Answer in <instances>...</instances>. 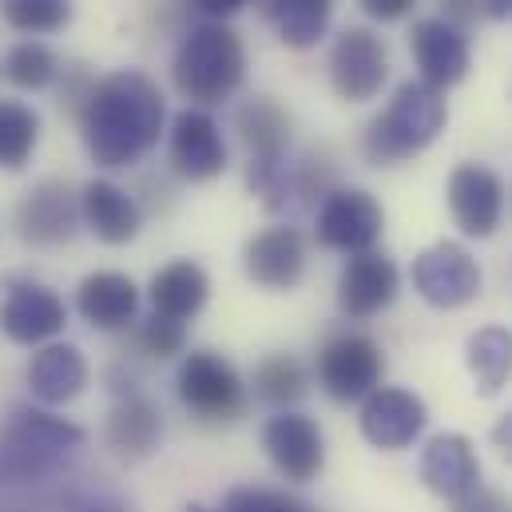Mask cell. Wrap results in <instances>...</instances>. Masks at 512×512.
Instances as JSON below:
<instances>
[{"label":"cell","instance_id":"obj_34","mask_svg":"<svg viewBox=\"0 0 512 512\" xmlns=\"http://www.w3.org/2000/svg\"><path fill=\"white\" fill-rule=\"evenodd\" d=\"M60 512H131V509L120 493H112L100 481H68L64 485V497H60Z\"/></svg>","mask_w":512,"mask_h":512},{"label":"cell","instance_id":"obj_6","mask_svg":"<svg viewBox=\"0 0 512 512\" xmlns=\"http://www.w3.org/2000/svg\"><path fill=\"white\" fill-rule=\"evenodd\" d=\"M385 378V354L370 334L346 330L334 334L322 350H318V385L326 389V397L350 405V401H366Z\"/></svg>","mask_w":512,"mask_h":512},{"label":"cell","instance_id":"obj_25","mask_svg":"<svg viewBox=\"0 0 512 512\" xmlns=\"http://www.w3.org/2000/svg\"><path fill=\"white\" fill-rule=\"evenodd\" d=\"M255 4L286 48H314L326 36L334 12V0H255Z\"/></svg>","mask_w":512,"mask_h":512},{"label":"cell","instance_id":"obj_5","mask_svg":"<svg viewBox=\"0 0 512 512\" xmlns=\"http://www.w3.org/2000/svg\"><path fill=\"white\" fill-rule=\"evenodd\" d=\"M179 405L203 425H235L247 413V382L243 374L215 350H195L183 358L175 374Z\"/></svg>","mask_w":512,"mask_h":512},{"label":"cell","instance_id":"obj_12","mask_svg":"<svg viewBox=\"0 0 512 512\" xmlns=\"http://www.w3.org/2000/svg\"><path fill=\"white\" fill-rule=\"evenodd\" d=\"M68 306L64 298L32 278H8V298L0 306V330L16 346H48L64 334Z\"/></svg>","mask_w":512,"mask_h":512},{"label":"cell","instance_id":"obj_28","mask_svg":"<svg viewBox=\"0 0 512 512\" xmlns=\"http://www.w3.org/2000/svg\"><path fill=\"white\" fill-rule=\"evenodd\" d=\"M251 382H255V393L262 401L290 409L310 393V370L294 354H270L255 366Z\"/></svg>","mask_w":512,"mask_h":512},{"label":"cell","instance_id":"obj_19","mask_svg":"<svg viewBox=\"0 0 512 512\" xmlns=\"http://www.w3.org/2000/svg\"><path fill=\"white\" fill-rule=\"evenodd\" d=\"M421 481L429 493L457 501L481 485V461L465 433H437L421 453Z\"/></svg>","mask_w":512,"mask_h":512},{"label":"cell","instance_id":"obj_32","mask_svg":"<svg viewBox=\"0 0 512 512\" xmlns=\"http://www.w3.org/2000/svg\"><path fill=\"white\" fill-rule=\"evenodd\" d=\"M187 512H211V509L187 505ZM215 512H314V509H310L306 501H298L294 493L262 489V485H243V489H231Z\"/></svg>","mask_w":512,"mask_h":512},{"label":"cell","instance_id":"obj_1","mask_svg":"<svg viewBox=\"0 0 512 512\" xmlns=\"http://www.w3.org/2000/svg\"><path fill=\"white\" fill-rule=\"evenodd\" d=\"M76 116L92 163L104 171H124L155 151L167 124V104L151 76L124 68L96 80Z\"/></svg>","mask_w":512,"mask_h":512},{"label":"cell","instance_id":"obj_3","mask_svg":"<svg viewBox=\"0 0 512 512\" xmlns=\"http://www.w3.org/2000/svg\"><path fill=\"white\" fill-rule=\"evenodd\" d=\"M171 80H175L179 96L191 100V108H215V104L231 100L247 80L243 36L215 20L183 32V40L171 56Z\"/></svg>","mask_w":512,"mask_h":512},{"label":"cell","instance_id":"obj_20","mask_svg":"<svg viewBox=\"0 0 512 512\" xmlns=\"http://www.w3.org/2000/svg\"><path fill=\"white\" fill-rule=\"evenodd\" d=\"M76 310L100 334L128 330L131 322H135V314H139V286L131 282L124 270L84 274L80 286H76Z\"/></svg>","mask_w":512,"mask_h":512},{"label":"cell","instance_id":"obj_15","mask_svg":"<svg viewBox=\"0 0 512 512\" xmlns=\"http://www.w3.org/2000/svg\"><path fill=\"white\" fill-rule=\"evenodd\" d=\"M445 199H449V215L461 227V235L489 239L501 227V215H505V183H501V175L493 167H485V163H461V167H453L449 187H445Z\"/></svg>","mask_w":512,"mask_h":512},{"label":"cell","instance_id":"obj_24","mask_svg":"<svg viewBox=\"0 0 512 512\" xmlns=\"http://www.w3.org/2000/svg\"><path fill=\"white\" fill-rule=\"evenodd\" d=\"M88 358L80 346L72 342H48L36 350L32 366H28V385L44 405H68L88 389Z\"/></svg>","mask_w":512,"mask_h":512},{"label":"cell","instance_id":"obj_10","mask_svg":"<svg viewBox=\"0 0 512 512\" xmlns=\"http://www.w3.org/2000/svg\"><path fill=\"white\" fill-rule=\"evenodd\" d=\"M330 88L346 100V104H370L378 100L389 80V52L385 40L370 28H346L338 32L334 48H330Z\"/></svg>","mask_w":512,"mask_h":512},{"label":"cell","instance_id":"obj_37","mask_svg":"<svg viewBox=\"0 0 512 512\" xmlns=\"http://www.w3.org/2000/svg\"><path fill=\"white\" fill-rule=\"evenodd\" d=\"M417 0H362V12L382 20V24H393V20H405L413 12Z\"/></svg>","mask_w":512,"mask_h":512},{"label":"cell","instance_id":"obj_39","mask_svg":"<svg viewBox=\"0 0 512 512\" xmlns=\"http://www.w3.org/2000/svg\"><path fill=\"white\" fill-rule=\"evenodd\" d=\"M489 437H493V449H497V453L512 465V409L497 421V425H493V433H489Z\"/></svg>","mask_w":512,"mask_h":512},{"label":"cell","instance_id":"obj_23","mask_svg":"<svg viewBox=\"0 0 512 512\" xmlns=\"http://www.w3.org/2000/svg\"><path fill=\"white\" fill-rule=\"evenodd\" d=\"M147 298H151V310L159 318H171V322H191L207 298H211V278L199 262L191 258H175L167 266H159L151 274V286H147Z\"/></svg>","mask_w":512,"mask_h":512},{"label":"cell","instance_id":"obj_9","mask_svg":"<svg viewBox=\"0 0 512 512\" xmlns=\"http://www.w3.org/2000/svg\"><path fill=\"white\" fill-rule=\"evenodd\" d=\"M413 290L421 294V302H429L433 310H461L481 294V266L461 243L445 239L425 247L409 266Z\"/></svg>","mask_w":512,"mask_h":512},{"label":"cell","instance_id":"obj_26","mask_svg":"<svg viewBox=\"0 0 512 512\" xmlns=\"http://www.w3.org/2000/svg\"><path fill=\"white\" fill-rule=\"evenodd\" d=\"M235 131L251 151V159H270L290 151V112L270 96H251L247 104H239Z\"/></svg>","mask_w":512,"mask_h":512},{"label":"cell","instance_id":"obj_2","mask_svg":"<svg viewBox=\"0 0 512 512\" xmlns=\"http://www.w3.org/2000/svg\"><path fill=\"white\" fill-rule=\"evenodd\" d=\"M88 433L40 405H20L0 429V493L52 489L68 461L84 449Z\"/></svg>","mask_w":512,"mask_h":512},{"label":"cell","instance_id":"obj_14","mask_svg":"<svg viewBox=\"0 0 512 512\" xmlns=\"http://www.w3.org/2000/svg\"><path fill=\"white\" fill-rule=\"evenodd\" d=\"M409 52H413V64L421 72V84H429L437 92L457 88L473 68V48H469L465 28L449 24L445 16L417 20L409 32Z\"/></svg>","mask_w":512,"mask_h":512},{"label":"cell","instance_id":"obj_17","mask_svg":"<svg viewBox=\"0 0 512 512\" xmlns=\"http://www.w3.org/2000/svg\"><path fill=\"white\" fill-rule=\"evenodd\" d=\"M243 270L262 290H294L306 274V239L298 227L278 223L243 247Z\"/></svg>","mask_w":512,"mask_h":512},{"label":"cell","instance_id":"obj_16","mask_svg":"<svg viewBox=\"0 0 512 512\" xmlns=\"http://www.w3.org/2000/svg\"><path fill=\"white\" fill-rule=\"evenodd\" d=\"M358 425H362V437L370 445H378L385 453H397V449H409L425 433L429 409H425V401L417 393H409L401 385H378L362 401Z\"/></svg>","mask_w":512,"mask_h":512},{"label":"cell","instance_id":"obj_27","mask_svg":"<svg viewBox=\"0 0 512 512\" xmlns=\"http://www.w3.org/2000/svg\"><path fill=\"white\" fill-rule=\"evenodd\" d=\"M465 366L477 382L481 397H497L512 382V330L509 326H481L465 342Z\"/></svg>","mask_w":512,"mask_h":512},{"label":"cell","instance_id":"obj_8","mask_svg":"<svg viewBox=\"0 0 512 512\" xmlns=\"http://www.w3.org/2000/svg\"><path fill=\"white\" fill-rule=\"evenodd\" d=\"M16 235L32 251H52L76 239L80 231V195L64 179H40L32 183L16 203Z\"/></svg>","mask_w":512,"mask_h":512},{"label":"cell","instance_id":"obj_30","mask_svg":"<svg viewBox=\"0 0 512 512\" xmlns=\"http://www.w3.org/2000/svg\"><path fill=\"white\" fill-rule=\"evenodd\" d=\"M56 76H60V60L40 40H20L4 56V80L20 92H44L56 84Z\"/></svg>","mask_w":512,"mask_h":512},{"label":"cell","instance_id":"obj_22","mask_svg":"<svg viewBox=\"0 0 512 512\" xmlns=\"http://www.w3.org/2000/svg\"><path fill=\"white\" fill-rule=\"evenodd\" d=\"M104 437H108V449L120 461H131V465L147 461L163 441V409L143 389L124 393V397H116V405L108 413Z\"/></svg>","mask_w":512,"mask_h":512},{"label":"cell","instance_id":"obj_35","mask_svg":"<svg viewBox=\"0 0 512 512\" xmlns=\"http://www.w3.org/2000/svg\"><path fill=\"white\" fill-rule=\"evenodd\" d=\"M453 512H512V501L505 493H497V489L477 485L473 493H465V497L453 501Z\"/></svg>","mask_w":512,"mask_h":512},{"label":"cell","instance_id":"obj_4","mask_svg":"<svg viewBox=\"0 0 512 512\" xmlns=\"http://www.w3.org/2000/svg\"><path fill=\"white\" fill-rule=\"evenodd\" d=\"M449 124V108H445V92L409 80L393 92L389 108L366 128L362 151L374 167H393L405 163L413 155H421Z\"/></svg>","mask_w":512,"mask_h":512},{"label":"cell","instance_id":"obj_33","mask_svg":"<svg viewBox=\"0 0 512 512\" xmlns=\"http://www.w3.org/2000/svg\"><path fill=\"white\" fill-rule=\"evenodd\" d=\"M135 338H139V350L147 358H159V362H171V358H179L187 350V326L183 322H171V318H159V314H151L139 326Z\"/></svg>","mask_w":512,"mask_h":512},{"label":"cell","instance_id":"obj_29","mask_svg":"<svg viewBox=\"0 0 512 512\" xmlns=\"http://www.w3.org/2000/svg\"><path fill=\"white\" fill-rule=\"evenodd\" d=\"M40 143V116L20 100H0V167L24 171Z\"/></svg>","mask_w":512,"mask_h":512},{"label":"cell","instance_id":"obj_40","mask_svg":"<svg viewBox=\"0 0 512 512\" xmlns=\"http://www.w3.org/2000/svg\"><path fill=\"white\" fill-rule=\"evenodd\" d=\"M485 16H489V20H509L512 0H485Z\"/></svg>","mask_w":512,"mask_h":512},{"label":"cell","instance_id":"obj_18","mask_svg":"<svg viewBox=\"0 0 512 512\" xmlns=\"http://www.w3.org/2000/svg\"><path fill=\"white\" fill-rule=\"evenodd\" d=\"M397 290H401V274H397L393 258L382 251L354 255L338 274V306L354 322H366V318L382 314L385 306H393Z\"/></svg>","mask_w":512,"mask_h":512},{"label":"cell","instance_id":"obj_21","mask_svg":"<svg viewBox=\"0 0 512 512\" xmlns=\"http://www.w3.org/2000/svg\"><path fill=\"white\" fill-rule=\"evenodd\" d=\"M80 219L84 227L108 243V247H124L139 235L143 227V207L135 203V195L124 191L112 179H88L80 187Z\"/></svg>","mask_w":512,"mask_h":512},{"label":"cell","instance_id":"obj_31","mask_svg":"<svg viewBox=\"0 0 512 512\" xmlns=\"http://www.w3.org/2000/svg\"><path fill=\"white\" fill-rule=\"evenodd\" d=\"M0 16L16 32L52 36L72 24V0H0Z\"/></svg>","mask_w":512,"mask_h":512},{"label":"cell","instance_id":"obj_13","mask_svg":"<svg viewBox=\"0 0 512 512\" xmlns=\"http://www.w3.org/2000/svg\"><path fill=\"white\" fill-rule=\"evenodd\" d=\"M262 449H266L270 465L294 485L314 481L326 465V437H322L318 421L298 409H282L262 425Z\"/></svg>","mask_w":512,"mask_h":512},{"label":"cell","instance_id":"obj_11","mask_svg":"<svg viewBox=\"0 0 512 512\" xmlns=\"http://www.w3.org/2000/svg\"><path fill=\"white\" fill-rule=\"evenodd\" d=\"M167 159L171 171L187 183H211L227 171V139L207 108L175 112L167 128Z\"/></svg>","mask_w":512,"mask_h":512},{"label":"cell","instance_id":"obj_7","mask_svg":"<svg viewBox=\"0 0 512 512\" xmlns=\"http://www.w3.org/2000/svg\"><path fill=\"white\" fill-rule=\"evenodd\" d=\"M385 231L382 203L362 187H334L318 207V247L338 255H366L378 247Z\"/></svg>","mask_w":512,"mask_h":512},{"label":"cell","instance_id":"obj_36","mask_svg":"<svg viewBox=\"0 0 512 512\" xmlns=\"http://www.w3.org/2000/svg\"><path fill=\"white\" fill-rule=\"evenodd\" d=\"M191 12H199L203 20H215V24H223V20H231V16H239L251 0H183Z\"/></svg>","mask_w":512,"mask_h":512},{"label":"cell","instance_id":"obj_38","mask_svg":"<svg viewBox=\"0 0 512 512\" xmlns=\"http://www.w3.org/2000/svg\"><path fill=\"white\" fill-rule=\"evenodd\" d=\"M437 4H441V16L457 28H465L469 20H477L485 12V0H437Z\"/></svg>","mask_w":512,"mask_h":512}]
</instances>
